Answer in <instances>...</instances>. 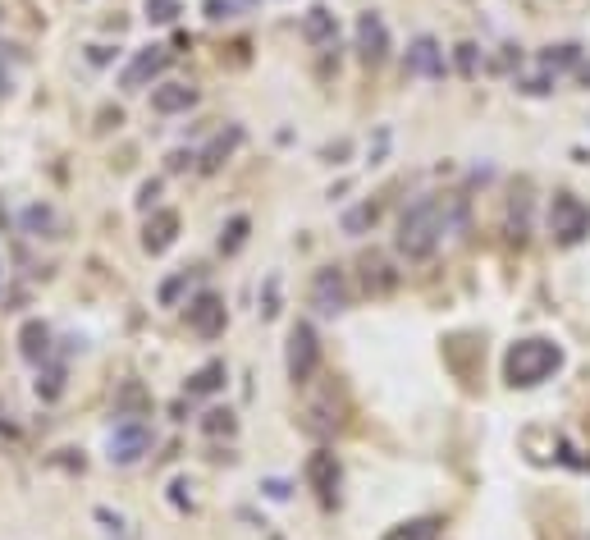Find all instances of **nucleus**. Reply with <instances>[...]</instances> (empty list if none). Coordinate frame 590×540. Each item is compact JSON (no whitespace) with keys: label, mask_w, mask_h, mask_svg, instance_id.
Here are the masks:
<instances>
[{"label":"nucleus","mask_w":590,"mask_h":540,"mask_svg":"<svg viewBox=\"0 0 590 540\" xmlns=\"http://www.w3.org/2000/svg\"><path fill=\"white\" fill-rule=\"evenodd\" d=\"M453 225H462L458 202H449V197H421V202L408 206L403 220H398V252L408 261H426Z\"/></svg>","instance_id":"nucleus-1"},{"label":"nucleus","mask_w":590,"mask_h":540,"mask_svg":"<svg viewBox=\"0 0 590 540\" xmlns=\"http://www.w3.org/2000/svg\"><path fill=\"white\" fill-rule=\"evenodd\" d=\"M563 367V348L549 344V339H517L504 357V371H508V385H540L549 380L554 371Z\"/></svg>","instance_id":"nucleus-2"},{"label":"nucleus","mask_w":590,"mask_h":540,"mask_svg":"<svg viewBox=\"0 0 590 540\" xmlns=\"http://www.w3.org/2000/svg\"><path fill=\"white\" fill-rule=\"evenodd\" d=\"M549 234L563 248H577L581 238L590 234V206L572 193H554V202H549Z\"/></svg>","instance_id":"nucleus-3"},{"label":"nucleus","mask_w":590,"mask_h":540,"mask_svg":"<svg viewBox=\"0 0 590 540\" xmlns=\"http://www.w3.org/2000/svg\"><path fill=\"white\" fill-rule=\"evenodd\" d=\"M316 362H321V348H316V335H312V325H293V335H289V376L293 385H307L316 371Z\"/></svg>","instance_id":"nucleus-4"},{"label":"nucleus","mask_w":590,"mask_h":540,"mask_svg":"<svg viewBox=\"0 0 590 540\" xmlns=\"http://www.w3.org/2000/svg\"><path fill=\"white\" fill-rule=\"evenodd\" d=\"M188 325H193L202 339H215L225 330V298H220V293H202V298L188 307Z\"/></svg>","instance_id":"nucleus-5"},{"label":"nucleus","mask_w":590,"mask_h":540,"mask_svg":"<svg viewBox=\"0 0 590 540\" xmlns=\"http://www.w3.org/2000/svg\"><path fill=\"white\" fill-rule=\"evenodd\" d=\"M357 51H362L366 65H380L389 51V33H385V23H380V14H362L357 19Z\"/></svg>","instance_id":"nucleus-6"},{"label":"nucleus","mask_w":590,"mask_h":540,"mask_svg":"<svg viewBox=\"0 0 590 540\" xmlns=\"http://www.w3.org/2000/svg\"><path fill=\"white\" fill-rule=\"evenodd\" d=\"M151 444V431L138 422H124L115 435H110V458H119V463H138L142 454H147Z\"/></svg>","instance_id":"nucleus-7"},{"label":"nucleus","mask_w":590,"mask_h":540,"mask_svg":"<svg viewBox=\"0 0 590 540\" xmlns=\"http://www.w3.org/2000/svg\"><path fill=\"white\" fill-rule=\"evenodd\" d=\"M408 74H417V78H440L444 74V51H440V42H435V37H417V42H412Z\"/></svg>","instance_id":"nucleus-8"},{"label":"nucleus","mask_w":590,"mask_h":540,"mask_svg":"<svg viewBox=\"0 0 590 540\" xmlns=\"http://www.w3.org/2000/svg\"><path fill=\"white\" fill-rule=\"evenodd\" d=\"M197 106V87L193 83H161L151 92V110H161V115H179V110Z\"/></svg>","instance_id":"nucleus-9"},{"label":"nucleus","mask_w":590,"mask_h":540,"mask_svg":"<svg viewBox=\"0 0 590 540\" xmlns=\"http://www.w3.org/2000/svg\"><path fill=\"white\" fill-rule=\"evenodd\" d=\"M165 65H170V51H165V46H147V51H138V60L124 69V87H142L147 78L161 74Z\"/></svg>","instance_id":"nucleus-10"},{"label":"nucleus","mask_w":590,"mask_h":540,"mask_svg":"<svg viewBox=\"0 0 590 540\" xmlns=\"http://www.w3.org/2000/svg\"><path fill=\"white\" fill-rule=\"evenodd\" d=\"M307 476H312V486L321 490V499L330 504L334 495H339V463H334V454H312V463H307Z\"/></svg>","instance_id":"nucleus-11"},{"label":"nucleus","mask_w":590,"mask_h":540,"mask_svg":"<svg viewBox=\"0 0 590 540\" xmlns=\"http://www.w3.org/2000/svg\"><path fill=\"white\" fill-rule=\"evenodd\" d=\"M312 303L321 307V312H339V307H344V275H339V270H321V275H316Z\"/></svg>","instance_id":"nucleus-12"},{"label":"nucleus","mask_w":590,"mask_h":540,"mask_svg":"<svg viewBox=\"0 0 590 540\" xmlns=\"http://www.w3.org/2000/svg\"><path fill=\"white\" fill-rule=\"evenodd\" d=\"M334 33H339V23H334V14L330 10H307V19H302V37L307 42H316V46H325V42H334Z\"/></svg>","instance_id":"nucleus-13"},{"label":"nucleus","mask_w":590,"mask_h":540,"mask_svg":"<svg viewBox=\"0 0 590 540\" xmlns=\"http://www.w3.org/2000/svg\"><path fill=\"white\" fill-rule=\"evenodd\" d=\"M174 229H179V216H174V211H161V216L147 225V248L151 252H165L174 243Z\"/></svg>","instance_id":"nucleus-14"},{"label":"nucleus","mask_w":590,"mask_h":540,"mask_svg":"<svg viewBox=\"0 0 590 540\" xmlns=\"http://www.w3.org/2000/svg\"><path fill=\"white\" fill-rule=\"evenodd\" d=\"M238 142H243V133H238V129H229V133H215V142H211V147H206V152H202V170H220V165H225V156L234 152Z\"/></svg>","instance_id":"nucleus-15"},{"label":"nucleus","mask_w":590,"mask_h":540,"mask_svg":"<svg viewBox=\"0 0 590 540\" xmlns=\"http://www.w3.org/2000/svg\"><path fill=\"white\" fill-rule=\"evenodd\" d=\"M220 380H225V367H220V362H211V367H202V371L193 376L188 394H211V389H220Z\"/></svg>","instance_id":"nucleus-16"},{"label":"nucleus","mask_w":590,"mask_h":540,"mask_svg":"<svg viewBox=\"0 0 590 540\" xmlns=\"http://www.w3.org/2000/svg\"><path fill=\"white\" fill-rule=\"evenodd\" d=\"M366 289H376V293L394 289V275H385V261L380 257H366Z\"/></svg>","instance_id":"nucleus-17"},{"label":"nucleus","mask_w":590,"mask_h":540,"mask_svg":"<svg viewBox=\"0 0 590 540\" xmlns=\"http://www.w3.org/2000/svg\"><path fill=\"white\" fill-rule=\"evenodd\" d=\"M23 353H28V357H33V362H37V357H46V325H28V330H23Z\"/></svg>","instance_id":"nucleus-18"},{"label":"nucleus","mask_w":590,"mask_h":540,"mask_svg":"<svg viewBox=\"0 0 590 540\" xmlns=\"http://www.w3.org/2000/svg\"><path fill=\"white\" fill-rule=\"evenodd\" d=\"M174 14H179V5H174V0H147V19H156V23H170Z\"/></svg>","instance_id":"nucleus-19"},{"label":"nucleus","mask_w":590,"mask_h":540,"mask_svg":"<svg viewBox=\"0 0 590 540\" xmlns=\"http://www.w3.org/2000/svg\"><path fill=\"white\" fill-rule=\"evenodd\" d=\"M572 60H577V46H558V51H549L545 55V69H563V65H572Z\"/></svg>","instance_id":"nucleus-20"},{"label":"nucleus","mask_w":590,"mask_h":540,"mask_svg":"<svg viewBox=\"0 0 590 540\" xmlns=\"http://www.w3.org/2000/svg\"><path fill=\"white\" fill-rule=\"evenodd\" d=\"M458 65L462 74H476V46H458Z\"/></svg>","instance_id":"nucleus-21"},{"label":"nucleus","mask_w":590,"mask_h":540,"mask_svg":"<svg viewBox=\"0 0 590 540\" xmlns=\"http://www.w3.org/2000/svg\"><path fill=\"white\" fill-rule=\"evenodd\" d=\"M371 220H376V211H371V206H362V211H353V216H348V229H362V225H371Z\"/></svg>","instance_id":"nucleus-22"},{"label":"nucleus","mask_w":590,"mask_h":540,"mask_svg":"<svg viewBox=\"0 0 590 540\" xmlns=\"http://www.w3.org/2000/svg\"><path fill=\"white\" fill-rule=\"evenodd\" d=\"M206 14H211V19H225V14H229V0H211V5H206Z\"/></svg>","instance_id":"nucleus-23"},{"label":"nucleus","mask_w":590,"mask_h":540,"mask_svg":"<svg viewBox=\"0 0 590 540\" xmlns=\"http://www.w3.org/2000/svg\"><path fill=\"white\" fill-rule=\"evenodd\" d=\"M581 83H586V87H590V65H581Z\"/></svg>","instance_id":"nucleus-24"}]
</instances>
